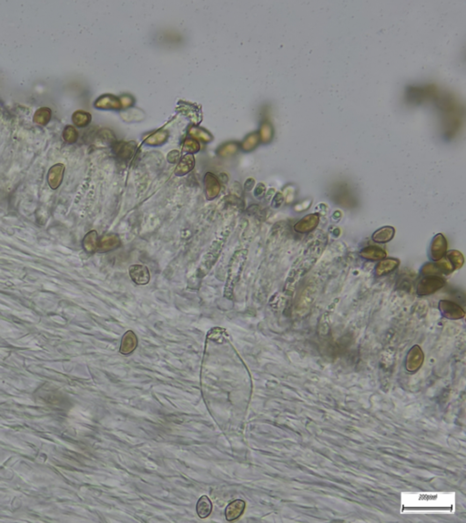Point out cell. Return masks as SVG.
Instances as JSON below:
<instances>
[{
  "mask_svg": "<svg viewBox=\"0 0 466 523\" xmlns=\"http://www.w3.org/2000/svg\"><path fill=\"white\" fill-rule=\"evenodd\" d=\"M395 230L392 226H384L373 234V240L378 243H385L393 240L394 237Z\"/></svg>",
  "mask_w": 466,
  "mask_h": 523,
  "instance_id": "13",
  "label": "cell"
},
{
  "mask_svg": "<svg viewBox=\"0 0 466 523\" xmlns=\"http://www.w3.org/2000/svg\"><path fill=\"white\" fill-rule=\"evenodd\" d=\"M138 346V338L132 331H127L123 335L121 340V348L120 352L122 355H130L133 353L134 350Z\"/></svg>",
  "mask_w": 466,
  "mask_h": 523,
  "instance_id": "10",
  "label": "cell"
},
{
  "mask_svg": "<svg viewBox=\"0 0 466 523\" xmlns=\"http://www.w3.org/2000/svg\"><path fill=\"white\" fill-rule=\"evenodd\" d=\"M447 251V242L442 233L435 236L431 244V257L434 261H439L443 258Z\"/></svg>",
  "mask_w": 466,
  "mask_h": 523,
  "instance_id": "6",
  "label": "cell"
},
{
  "mask_svg": "<svg viewBox=\"0 0 466 523\" xmlns=\"http://www.w3.org/2000/svg\"><path fill=\"white\" fill-rule=\"evenodd\" d=\"M128 274L136 285L146 286L151 280V274L148 267L141 264H132L128 268Z\"/></svg>",
  "mask_w": 466,
  "mask_h": 523,
  "instance_id": "5",
  "label": "cell"
},
{
  "mask_svg": "<svg viewBox=\"0 0 466 523\" xmlns=\"http://www.w3.org/2000/svg\"><path fill=\"white\" fill-rule=\"evenodd\" d=\"M231 229H232V225H230V227L225 228L224 230L221 231V233L218 235V238L212 243V245L210 246V248L208 250L205 256L203 257L202 261L200 262V266L196 272L197 277L199 278L204 277L207 273L210 272V270L212 269L213 264L216 262L221 251L223 249V246L227 241V238L230 235Z\"/></svg>",
  "mask_w": 466,
  "mask_h": 523,
  "instance_id": "1",
  "label": "cell"
},
{
  "mask_svg": "<svg viewBox=\"0 0 466 523\" xmlns=\"http://www.w3.org/2000/svg\"><path fill=\"white\" fill-rule=\"evenodd\" d=\"M361 256L366 259V260H370V261H381L382 259H384L386 256H387V253L380 247H377V246H367L365 248H363L361 253H360Z\"/></svg>",
  "mask_w": 466,
  "mask_h": 523,
  "instance_id": "11",
  "label": "cell"
},
{
  "mask_svg": "<svg viewBox=\"0 0 466 523\" xmlns=\"http://www.w3.org/2000/svg\"><path fill=\"white\" fill-rule=\"evenodd\" d=\"M247 255V250H238L230 259L224 288V296L226 298L231 299L233 296V290L241 278Z\"/></svg>",
  "mask_w": 466,
  "mask_h": 523,
  "instance_id": "2",
  "label": "cell"
},
{
  "mask_svg": "<svg viewBox=\"0 0 466 523\" xmlns=\"http://www.w3.org/2000/svg\"><path fill=\"white\" fill-rule=\"evenodd\" d=\"M246 503L242 499H235L227 506L225 510V517L228 522L236 521L242 516L245 510Z\"/></svg>",
  "mask_w": 466,
  "mask_h": 523,
  "instance_id": "9",
  "label": "cell"
},
{
  "mask_svg": "<svg viewBox=\"0 0 466 523\" xmlns=\"http://www.w3.org/2000/svg\"><path fill=\"white\" fill-rule=\"evenodd\" d=\"M436 265L439 267V269L442 271V273H450V272H453L454 270V266L452 265V263L447 259H441V260L437 261Z\"/></svg>",
  "mask_w": 466,
  "mask_h": 523,
  "instance_id": "19",
  "label": "cell"
},
{
  "mask_svg": "<svg viewBox=\"0 0 466 523\" xmlns=\"http://www.w3.org/2000/svg\"><path fill=\"white\" fill-rule=\"evenodd\" d=\"M445 285V281L442 276L438 275H426L419 282L417 286V294L419 295H429Z\"/></svg>",
  "mask_w": 466,
  "mask_h": 523,
  "instance_id": "3",
  "label": "cell"
},
{
  "mask_svg": "<svg viewBox=\"0 0 466 523\" xmlns=\"http://www.w3.org/2000/svg\"><path fill=\"white\" fill-rule=\"evenodd\" d=\"M424 362V353L419 346H414L409 351L406 359V368L409 371L418 370Z\"/></svg>",
  "mask_w": 466,
  "mask_h": 523,
  "instance_id": "7",
  "label": "cell"
},
{
  "mask_svg": "<svg viewBox=\"0 0 466 523\" xmlns=\"http://www.w3.org/2000/svg\"><path fill=\"white\" fill-rule=\"evenodd\" d=\"M399 260L394 259V258L382 259L376 265V275L377 276H383L385 274H390L391 272H393L396 268L399 266Z\"/></svg>",
  "mask_w": 466,
  "mask_h": 523,
  "instance_id": "12",
  "label": "cell"
},
{
  "mask_svg": "<svg viewBox=\"0 0 466 523\" xmlns=\"http://www.w3.org/2000/svg\"><path fill=\"white\" fill-rule=\"evenodd\" d=\"M422 273L424 275H438V276H441L442 272L435 263H426L422 269Z\"/></svg>",
  "mask_w": 466,
  "mask_h": 523,
  "instance_id": "18",
  "label": "cell"
},
{
  "mask_svg": "<svg viewBox=\"0 0 466 523\" xmlns=\"http://www.w3.org/2000/svg\"><path fill=\"white\" fill-rule=\"evenodd\" d=\"M431 94L428 89H420V88H410L407 96L409 100L412 102H421L424 98Z\"/></svg>",
  "mask_w": 466,
  "mask_h": 523,
  "instance_id": "15",
  "label": "cell"
},
{
  "mask_svg": "<svg viewBox=\"0 0 466 523\" xmlns=\"http://www.w3.org/2000/svg\"><path fill=\"white\" fill-rule=\"evenodd\" d=\"M319 216L317 214H309L304 216L294 225V230L300 233H306L314 230L319 225Z\"/></svg>",
  "mask_w": 466,
  "mask_h": 523,
  "instance_id": "8",
  "label": "cell"
},
{
  "mask_svg": "<svg viewBox=\"0 0 466 523\" xmlns=\"http://www.w3.org/2000/svg\"><path fill=\"white\" fill-rule=\"evenodd\" d=\"M447 258H448L449 262L452 263V265L454 266V269H460L464 265L465 258L459 251H456V250L450 251L447 254Z\"/></svg>",
  "mask_w": 466,
  "mask_h": 523,
  "instance_id": "16",
  "label": "cell"
},
{
  "mask_svg": "<svg viewBox=\"0 0 466 523\" xmlns=\"http://www.w3.org/2000/svg\"><path fill=\"white\" fill-rule=\"evenodd\" d=\"M50 115H51V113H50L49 110H48L47 108H42V109L38 110L37 112H36L34 121L37 122L38 124L45 125V124H47V122H49V119H50Z\"/></svg>",
  "mask_w": 466,
  "mask_h": 523,
  "instance_id": "17",
  "label": "cell"
},
{
  "mask_svg": "<svg viewBox=\"0 0 466 523\" xmlns=\"http://www.w3.org/2000/svg\"><path fill=\"white\" fill-rule=\"evenodd\" d=\"M196 511H197L198 516L201 519H206L211 515L212 511V502L208 496L200 497L196 505Z\"/></svg>",
  "mask_w": 466,
  "mask_h": 523,
  "instance_id": "14",
  "label": "cell"
},
{
  "mask_svg": "<svg viewBox=\"0 0 466 523\" xmlns=\"http://www.w3.org/2000/svg\"><path fill=\"white\" fill-rule=\"evenodd\" d=\"M439 309L442 312L443 317L452 320H458L466 316V312L459 304L449 300L440 301Z\"/></svg>",
  "mask_w": 466,
  "mask_h": 523,
  "instance_id": "4",
  "label": "cell"
}]
</instances>
